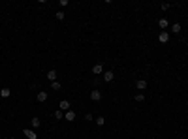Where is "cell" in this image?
<instances>
[{
  "instance_id": "cell-13",
  "label": "cell",
  "mask_w": 188,
  "mask_h": 139,
  "mask_svg": "<svg viewBox=\"0 0 188 139\" xmlns=\"http://www.w3.org/2000/svg\"><path fill=\"white\" fill-rule=\"evenodd\" d=\"M9 96H11V90H9L8 86L0 88V98H9Z\"/></svg>"
},
{
  "instance_id": "cell-16",
  "label": "cell",
  "mask_w": 188,
  "mask_h": 139,
  "mask_svg": "<svg viewBox=\"0 0 188 139\" xmlns=\"http://www.w3.org/2000/svg\"><path fill=\"white\" fill-rule=\"evenodd\" d=\"M64 17H66L64 11H57V13H55V19H57V21H64Z\"/></svg>"
},
{
  "instance_id": "cell-12",
  "label": "cell",
  "mask_w": 188,
  "mask_h": 139,
  "mask_svg": "<svg viewBox=\"0 0 188 139\" xmlns=\"http://www.w3.org/2000/svg\"><path fill=\"white\" fill-rule=\"evenodd\" d=\"M40 124H41V120H40L38 117H32V118H30V126H32V130L40 128Z\"/></svg>"
},
{
  "instance_id": "cell-24",
  "label": "cell",
  "mask_w": 188,
  "mask_h": 139,
  "mask_svg": "<svg viewBox=\"0 0 188 139\" xmlns=\"http://www.w3.org/2000/svg\"><path fill=\"white\" fill-rule=\"evenodd\" d=\"M151 139H154V137H151Z\"/></svg>"
},
{
  "instance_id": "cell-9",
  "label": "cell",
  "mask_w": 188,
  "mask_h": 139,
  "mask_svg": "<svg viewBox=\"0 0 188 139\" xmlns=\"http://www.w3.org/2000/svg\"><path fill=\"white\" fill-rule=\"evenodd\" d=\"M92 73H94V75H102V73H103V66H102V64H94V66H92Z\"/></svg>"
},
{
  "instance_id": "cell-6",
  "label": "cell",
  "mask_w": 188,
  "mask_h": 139,
  "mask_svg": "<svg viewBox=\"0 0 188 139\" xmlns=\"http://www.w3.org/2000/svg\"><path fill=\"white\" fill-rule=\"evenodd\" d=\"M115 79V73L109 70V72H103V75H102V81H105V83H111V81Z\"/></svg>"
},
{
  "instance_id": "cell-17",
  "label": "cell",
  "mask_w": 188,
  "mask_h": 139,
  "mask_svg": "<svg viewBox=\"0 0 188 139\" xmlns=\"http://www.w3.org/2000/svg\"><path fill=\"white\" fill-rule=\"evenodd\" d=\"M55 118H57V120H62V118H64V113L60 111V109H58V111H55Z\"/></svg>"
},
{
  "instance_id": "cell-2",
  "label": "cell",
  "mask_w": 188,
  "mask_h": 139,
  "mask_svg": "<svg viewBox=\"0 0 188 139\" xmlns=\"http://www.w3.org/2000/svg\"><path fill=\"white\" fill-rule=\"evenodd\" d=\"M158 41H160V43H167V41H169V32L162 30L160 34H158Z\"/></svg>"
},
{
  "instance_id": "cell-7",
  "label": "cell",
  "mask_w": 188,
  "mask_h": 139,
  "mask_svg": "<svg viewBox=\"0 0 188 139\" xmlns=\"http://www.w3.org/2000/svg\"><path fill=\"white\" fill-rule=\"evenodd\" d=\"M135 88H137L139 92L145 90V88H147V81H145V79H137V81H135Z\"/></svg>"
},
{
  "instance_id": "cell-14",
  "label": "cell",
  "mask_w": 188,
  "mask_h": 139,
  "mask_svg": "<svg viewBox=\"0 0 188 139\" xmlns=\"http://www.w3.org/2000/svg\"><path fill=\"white\" fill-rule=\"evenodd\" d=\"M181 30H183V28H181L179 23H173V25H171V32H173V34H179Z\"/></svg>"
},
{
  "instance_id": "cell-19",
  "label": "cell",
  "mask_w": 188,
  "mask_h": 139,
  "mask_svg": "<svg viewBox=\"0 0 188 139\" xmlns=\"http://www.w3.org/2000/svg\"><path fill=\"white\" fill-rule=\"evenodd\" d=\"M96 124L103 126V124H105V117H96Z\"/></svg>"
},
{
  "instance_id": "cell-10",
  "label": "cell",
  "mask_w": 188,
  "mask_h": 139,
  "mask_svg": "<svg viewBox=\"0 0 188 139\" xmlns=\"http://www.w3.org/2000/svg\"><path fill=\"white\" fill-rule=\"evenodd\" d=\"M57 77H58L57 70H49V72H47V79H49L51 83H55V81H57Z\"/></svg>"
},
{
  "instance_id": "cell-8",
  "label": "cell",
  "mask_w": 188,
  "mask_h": 139,
  "mask_svg": "<svg viewBox=\"0 0 188 139\" xmlns=\"http://www.w3.org/2000/svg\"><path fill=\"white\" fill-rule=\"evenodd\" d=\"M64 120H68V122H73V120H75V113H73L72 109H70V111H66V113H64Z\"/></svg>"
},
{
  "instance_id": "cell-1",
  "label": "cell",
  "mask_w": 188,
  "mask_h": 139,
  "mask_svg": "<svg viewBox=\"0 0 188 139\" xmlns=\"http://www.w3.org/2000/svg\"><path fill=\"white\" fill-rule=\"evenodd\" d=\"M23 135L27 139H38V134L32 130V128H25V130H23Z\"/></svg>"
},
{
  "instance_id": "cell-21",
  "label": "cell",
  "mask_w": 188,
  "mask_h": 139,
  "mask_svg": "<svg viewBox=\"0 0 188 139\" xmlns=\"http://www.w3.org/2000/svg\"><path fill=\"white\" fill-rule=\"evenodd\" d=\"M68 4H70V2H68V0H60V2H58V6H60V8H66Z\"/></svg>"
},
{
  "instance_id": "cell-5",
  "label": "cell",
  "mask_w": 188,
  "mask_h": 139,
  "mask_svg": "<svg viewBox=\"0 0 188 139\" xmlns=\"http://www.w3.org/2000/svg\"><path fill=\"white\" fill-rule=\"evenodd\" d=\"M90 100H92V102H100V100H102V92H100L98 88L90 90Z\"/></svg>"
},
{
  "instance_id": "cell-11",
  "label": "cell",
  "mask_w": 188,
  "mask_h": 139,
  "mask_svg": "<svg viewBox=\"0 0 188 139\" xmlns=\"http://www.w3.org/2000/svg\"><path fill=\"white\" fill-rule=\"evenodd\" d=\"M158 27H160L162 30H166V28H169V21H167L166 17H162L160 21H158Z\"/></svg>"
},
{
  "instance_id": "cell-3",
  "label": "cell",
  "mask_w": 188,
  "mask_h": 139,
  "mask_svg": "<svg viewBox=\"0 0 188 139\" xmlns=\"http://www.w3.org/2000/svg\"><path fill=\"white\" fill-rule=\"evenodd\" d=\"M47 98H49V94H47V90H40V92H38L36 94V100L40 103H43V102H47Z\"/></svg>"
},
{
  "instance_id": "cell-23",
  "label": "cell",
  "mask_w": 188,
  "mask_h": 139,
  "mask_svg": "<svg viewBox=\"0 0 188 139\" xmlns=\"http://www.w3.org/2000/svg\"><path fill=\"white\" fill-rule=\"evenodd\" d=\"M9 139H15V137H9Z\"/></svg>"
},
{
  "instance_id": "cell-15",
  "label": "cell",
  "mask_w": 188,
  "mask_h": 139,
  "mask_svg": "<svg viewBox=\"0 0 188 139\" xmlns=\"http://www.w3.org/2000/svg\"><path fill=\"white\" fill-rule=\"evenodd\" d=\"M135 102H137V103L145 102V94H143V92H137V94H135Z\"/></svg>"
},
{
  "instance_id": "cell-22",
  "label": "cell",
  "mask_w": 188,
  "mask_h": 139,
  "mask_svg": "<svg viewBox=\"0 0 188 139\" xmlns=\"http://www.w3.org/2000/svg\"><path fill=\"white\" fill-rule=\"evenodd\" d=\"M92 118H94V117L90 115V113H87V115H85V120H92Z\"/></svg>"
},
{
  "instance_id": "cell-18",
  "label": "cell",
  "mask_w": 188,
  "mask_h": 139,
  "mask_svg": "<svg viewBox=\"0 0 188 139\" xmlns=\"http://www.w3.org/2000/svg\"><path fill=\"white\" fill-rule=\"evenodd\" d=\"M51 88H53V90H60V88H62V85H60L58 81H55V83H51Z\"/></svg>"
},
{
  "instance_id": "cell-20",
  "label": "cell",
  "mask_w": 188,
  "mask_h": 139,
  "mask_svg": "<svg viewBox=\"0 0 188 139\" xmlns=\"http://www.w3.org/2000/svg\"><path fill=\"white\" fill-rule=\"evenodd\" d=\"M160 8L164 9V11H167V9L171 8V4H169V2H162V4H160Z\"/></svg>"
},
{
  "instance_id": "cell-4",
  "label": "cell",
  "mask_w": 188,
  "mask_h": 139,
  "mask_svg": "<svg viewBox=\"0 0 188 139\" xmlns=\"http://www.w3.org/2000/svg\"><path fill=\"white\" fill-rule=\"evenodd\" d=\"M70 107H72V103L68 102V100H62V102L58 103V109H60V111H62V113H66V111H70Z\"/></svg>"
}]
</instances>
